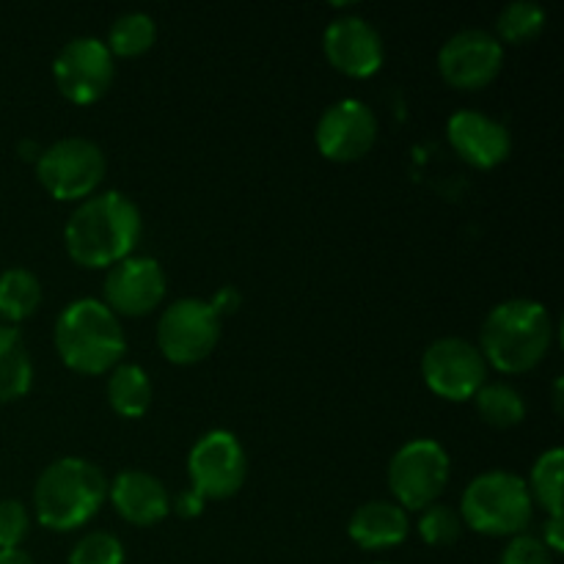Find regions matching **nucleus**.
<instances>
[{
    "label": "nucleus",
    "mask_w": 564,
    "mask_h": 564,
    "mask_svg": "<svg viewBox=\"0 0 564 564\" xmlns=\"http://www.w3.org/2000/svg\"><path fill=\"white\" fill-rule=\"evenodd\" d=\"M141 237V209L124 193L105 191L88 196L69 215L66 251L83 268H113L127 259Z\"/></svg>",
    "instance_id": "f257e3e1"
},
{
    "label": "nucleus",
    "mask_w": 564,
    "mask_h": 564,
    "mask_svg": "<svg viewBox=\"0 0 564 564\" xmlns=\"http://www.w3.org/2000/svg\"><path fill=\"white\" fill-rule=\"evenodd\" d=\"M554 323L543 303L512 297L490 308L479 334V352L499 372L518 375L538 367L551 350Z\"/></svg>",
    "instance_id": "f03ea898"
},
{
    "label": "nucleus",
    "mask_w": 564,
    "mask_h": 564,
    "mask_svg": "<svg viewBox=\"0 0 564 564\" xmlns=\"http://www.w3.org/2000/svg\"><path fill=\"white\" fill-rule=\"evenodd\" d=\"M108 499V479L102 468L83 457H61L50 463L33 488V505L42 527L72 532L97 516Z\"/></svg>",
    "instance_id": "7ed1b4c3"
},
{
    "label": "nucleus",
    "mask_w": 564,
    "mask_h": 564,
    "mask_svg": "<svg viewBox=\"0 0 564 564\" xmlns=\"http://www.w3.org/2000/svg\"><path fill=\"white\" fill-rule=\"evenodd\" d=\"M55 347L66 367L75 372L102 375L119 367L127 341L119 317L102 301L80 297L58 314Z\"/></svg>",
    "instance_id": "20e7f679"
},
{
    "label": "nucleus",
    "mask_w": 564,
    "mask_h": 564,
    "mask_svg": "<svg viewBox=\"0 0 564 564\" xmlns=\"http://www.w3.org/2000/svg\"><path fill=\"white\" fill-rule=\"evenodd\" d=\"M534 501L518 474L485 471L466 488L460 501L463 527L488 538H518L532 523Z\"/></svg>",
    "instance_id": "39448f33"
},
{
    "label": "nucleus",
    "mask_w": 564,
    "mask_h": 564,
    "mask_svg": "<svg viewBox=\"0 0 564 564\" xmlns=\"http://www.w3.org/2000/svg\"><path fill=\"white\" fill-rule=\"evenodd\" d=\"M452 463L438 441L419 438L402 446L389 463V485L402 510H424L435 505L449 482Z\"/></svg>",
    "instance_id": "423d86ee"
},
{
    "label": "nucleus",
    "mask_w": 564,
    "mask_h": 564,
    "mask_svg": "<svg viewBox=\"0 0 564 564\" xmlns=\"http://www.w3.org/2000/svg\"><path fill=\"white\" fill-rule=\"evenodd\" d=\"M36 174L61 202L88 198L105 176V154L88 138H61L39 154Z\"/></svg>",
    "instance_id": "0eeeda50"
},
{
    "label": "nucleus",
    "mask_w": 564,
    "mask_h": 564,
    "mask_svg": "<svg viewBox=\"0 0 564 564\" xmlns=\"http://www.w3.org/2000/svg\"><path fill=\"white\" fill-rule=\"evenodd\" d=\"M220 339V314L209 301L182 297L171 303L158 323L160 352L171 364H198L215 350Z\"/></svg>",
    "instance_id": "6e6552de"
},
{
    "label": "nucleus",
    "mask_w": 564,
    "mask_h": 564,
    "mask_svg": "<svg viewBox=\"0 0 564 564\" xmlns=\"http://www.w3.org/2000/svg\"><path fill=\"white\" fill-rule=\"evenodd\" d=\"M422 375L433 394L452 402H466L485 386L488 361L468 339L446 336L424 350Z\"/></svg>",
    "instance_id": "1a4fd4ad"
},
{
    "label": "nucleus",
    "mask_w": 564,
    "mask_h": 564,
    "mask_svg": "<svg viewBox=\"0 0 564 564\" xmlns=\"http://www.w3.org/2000/svg\"><path fill=\"white\" fill-rule=\"evenodd\" d=\"M187 471H191L193 490L204 501L231 499L246 482V449L237 435L226 433V430H213V433L202 435L191 449Z\"/></svg>",
    "instance_id": "9d476101"
},
{
    "label": "nucleus",
    "mask_w": 564,
    "mask_h": 564,
    "mask_svg": "<svg viewBox=\"0 0 564 564\" xmlns=\"http://www.w3.org/2000/svg\"><path fill=\"white\" fill-rule=\"evenodd\" d=\"M116 66L108 44L94 36H77L61 47L53 61V77L61 94L75 105H91L108 94Z\"/></svg>",
    "instance_id": "9b49d317"
},
{
    "label": "nucleus",
    "mask_w": 564,
    "mask_h": 564,
    "mask_svg": "<svg viewBox=\"0 0 564 564\" xmlns=\"http://www.w3.org/2000/svg\"><path fill=\"white\" fill-rule=\"evenodd\" d=\"M505 64V47L494 33L482 31V28H466L457 31L444 42L438 53L441 75L449 86L466 88H482L496 80Z\"/></svg>",
    "instance_id": "f8f14e48"
},
{
    "label": "nucleus",
    "mask_w": 564,
    "mask_h": 564,
    "mask_svg": "<svg viewBox=\"0 0 564 564\" xmlns=\"http://www.w3.org/2000/svg\"><path fill=\"white\" fill-rule=\"evenodd\" d=\"M378 138V119L361 99H339L317 121L314 141L323 158L336 163L361 160Z\"/></svg>",
    "instance_id": "ddd939ff"
},
{
    "label": "nucleus",
    "mask_w": 564,
    "mask_h": 564,
    "mask_svg": "<svg viewBox=\"0 0 564 564\" xmlns=\"http://www.w3.org/2000/svg\"><path fill=\"white\" fill-rule=\"evenodd\" d=\"M163 268L152 257H127L105 275V306L119 317H141L158 308L165 297Z\"/></svg>",
    "instance_id": "4468645a"
},
{
    "label": "nucleus",
    "mask_w": 564,
    "mask_h": 564,
    "mask_svg": "<svg viewBox=\"0 0 564 564\" xmlns=\"http://www.w3.org/2000/svg\"><path fill=\"white\" fill-rule=\"evenodd\" d=\"M323 50L334 69L347 77H369L383 66V39L378 28L364 17H336L328 22L323 36Z\"/></svg>",
    "instance_id": "2eb2a0df"
},
{
    "label": "nucleus",
    "mask_w": 564,
    "mask_h": 564,
    "mask_svg": "<svg viewBox=\"0 0 564 564\" xmlns=\"http://www.w3.org/2000/svg\"><path fill=\"white\" fill-rule=\"evenodd\" d=\"M455 152L477 169H496L510 158L512 135L499 119L479 110H457L446 124Z\"/></svg>",
    "instance_id": "dca6fc26"
},
{
    "label": "nucleus",
    "mask_w": 564,
    "mask_h": 564,
    "mask_svg": "<svg viewBox=\"0 0 564 564\" xmlns=\"http://www.w3.org/2000/svg\"><path fill=\"white\" fill-rule=\"evenodd\" d=\"M116 512L132 527H152L160 523L171 510L165 485L147 471H124L108 488Z\"/></svg>",
    "instance_id": "f3484780"
},
{
    "label": "nucleus",
    "mask_w": 564,
    "mask_h": 564,
    "mask_svg": "<svg viewBox=\"0 0 564 564\" xmlns=\"http://www.w3.org/2000/svg\"><path fill=\"white\" fill-rule=\"evenodd\" d=\"M350 540L367 551L394 549L411 532L408 512L397 501H367L350 518Z\"/></svg>",
    "instance_id": "a211bd4d"
},
{
    "label": "nucleus",
    "mask_w": 564,
    "mask_h": 564,
    "mask_svg": "<svg viewBox=\"0 0 564 564\" xmlns=\"http://www.w3.org/2000/svg\"><path fill=\"white\" fill-rule=\"evenodd\" d=\"M33 380L31 352L14 325H0V402H14L28 394Z\"/></svg>",
    "instance_id": "6ab92c4d"
},
{
    "label": "nucleus",
    "mask_w": 564,
    "mask_h": 564,
    "mask_svg": "<svg viewBox=\"0 0 564 564\" xmlns=\"http://www.w3.org/2000/svg\"><path fill=\"white\" fill-rule=\"evenodd\" d=\"M108 402L119 416L138 419L152 405V380L138 364H119L108 380Z\"/></svg>",
    "instance_id": "aec40b11"
},
{
    "label": "nucleus",
    "mask_w": 564,
    "mask_h": 564,
    "mask_svg": "<svg viewBox=\"0 0 564 564\" xmlns=\"http://www.w3.org/2000/svg\"><path fill=\"white\" fill-rule=\"evenodd\" d=\"M42 303V284L25 268H9L0 273V317L9 323L28 319Z\"/></svg>",
    "instance_id": "412c9836"
},
{
    "label": "nucleus",
    "mask_w": 564,
    "mask_h": 564,
    "mask_svg": "<svg viewBox=\"0 0 564 564\" xmlns=\"http://www.w3.org/2000/svg\"><path fill=\"white\" fill-rule=\"evenodd\" d=\"M474 400H477L479 416H482L490 427H516V424H521L523 416H527V402H523V397L507 383H485L482 389L474 394Z\"/></svg>",
    "instance_id": "4be33fe9"
},
{
    "label": "nucleus",
    "mask_w": 564,
    "mask_h": 564,
    "mask_svg": "<svg viewBox=\"0 0 564 564\" xmlns=\"http://www.w3.org/2000/svg\"><path fill=\"white\" fill-rule=\"evenodd\" d=\"M158 39V25L143 11H130V14L116 17L108 33V50L110 55H124V58H135V55L147 53Z\"/></svg>",
    "instance_id": "5701e85b"
},
{
    "label": "nucleus",
    "mask_w": 564,
    "mask_h": 564,
    "mask_svg": "<svg viewBox=\"0 0 564 564\" xmlns=\"http://www.w3.org/2000/svg\"><path fill=\"white\" fill-rule=\"evenodd\" d=\"M562 466L564 452L549 449L545 455L538 457L532 468L529 494H532V501H538L549 516H562Z\"/></svg>",
    "instance_id": "b1692460"
},
{
    "label": "nucleus",
    "mask_w": 564,
    "mask_h": 564,
    "mask_svg": "<svg viewBox=\"0 0 564 564\" xmlns=\"http://www.w3.org/2000/svg\"><path fill=\"white\" fill-rule=\"evenodd\" d=\"M545 28V9L534 0H512L496 17V31L505 42L521 44Z\"/></svg>",
    "instance_id": "393cba45"
},
{
    "label": "nucleus",
    "mask_w": 564,
    "mask_h": 564,
    "mask_svg": "<svg viewBox=\"0 0 564 564\" xmlns=\"http://www.w3.org/2000/svg\"><path fill=\"white\" fill-rule=\"evenodd\" d=\"M419 534L427 545L444 549L460 540L463 534V518L460 512L452 510L449 505H430L422 510V521H419Z\"/></svg>",
    "instance_id": "a878e982"
},
{
    "label": "nucleus",
    "mask_w": 564,
    "mask_h": 564,
    "mask_svg": "<svg viewBox=\"0 0 564 564\" xmlns=\"http://www.w3.org/2000/svg\"><path fill=\"white\" fill-rule=\"evenodd\" d=\"M69 564H124V545L110 532H91L72 549Z\"/></svg>",
    "instance_id": "bb28decb"
},
{
    "label": "nucleus",
    "mask_w": 564,
    "mask_h": 564,
    "mask_svg": "<svg viewBox=\"0 0 564 564\" xmlns=\"http://www.w3.org/2000/svg\"><path fill=\"white\" fill-rule=\"evenodd\" d=\"M31 529V518L22 501L3 499L0 501V551L20 549L22 540L28 538Z\"/></svg>",
    "instance_id": "cd10ccee"
},
{
    "label": "nucleus",
    "mask_w": 564,
    "mask_h": 564,
    "mask_svg": "<svg viewBox=\"0 0 564 564\" xmlns=\"http://www.w3.org/2000/svg\"><path fill=\"white\" fill-rule=\"evenodd\" d=\"M499 564H554V556L545 549V543L532 534H518L501 554Z\"/></svg>",
    "instance_id": "c85d7f7f"
},
{
    "label": "nucleus",
    "mask_w": 564,
    "mask_h": 564,
    "mask_svg": "<svg viewBox=\"0 0 564 564\" xmlns=\"http://www.w3.org/2000/svg\"><path fill=\"white\" fill-rule=\"evenodd\" d=\"M562 532H564L562 516H551L549 523H545V532H543V543L551 554H562V549H564Z\"/></svg>",
    "instance_id": "c756f323"
},
{
    "label": "nucleus",
    "mask_w": 564,
    "mask_h": 564,
    "mask_svg": "<svg viewBox=\"0 0 564 564\" xmlns=\"http://www.w3.org/2000/svg\"><path fill=\"white\" fill-rule=\"evenodd\" d=\"M174 510L180 512L182 518H196L198 512L204 510V499L193 488L191 490H182V494L176 496V501H174Z\"/></svg>",
    "instance_id": "7c9ffc66"
},
{
    "label": "nucleus",
    "mask_w": 564,
    "mask_h": 564,
    "mask_svg": "<svg viewBox=\"0 0 564 564\" xmlns=\"http://www.w3.org/2000/svg\"><path fill=\"white\" fill-rule=\"evenodd\" d=\"M215 306V312L224 317L226 312H237V306H240V295L235 292V286H224V290L215 295V301H209Z\"/></svg>",
    "instance_id": "2f4dec72"
},
{
    "label": "nucleus",
    "mask_w": 564,
    "mask_h": 564,
    "mask_svg": "<svg viewBox=\"0 0 564 564\" xmlns=\"http://www.w3.org/2000/svg\"><path fill=\"white\" fill-rule=\"evenodd\" d=\"M0 564H33V560L22 549H9L0 551Z\"/></svg>",
    "instance_id": "473e14b6"
}]
</instances>
